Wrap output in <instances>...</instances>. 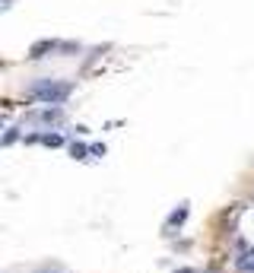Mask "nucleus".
Instances as JSON below:
<instances>
[{
	"label": "nucleus",
	"instance_id": "obj_1",
	"mask_svg": "<svg viewBox=\"0 0 254 273\" xmlns=\"http://www.w3.org/2000/svg\"><path fill=\"white\" fill-rule=\"evenodd\" d=\"M70 92H74L70 83H51V80H45V83H35V86L29 89V96L45 102V105H60V102L70 99Z\"/></svg>",
	"mask_w": 254,
	"mask_h": 273
},
{
	"label": "nucleus",
	"instance_id": "obj_2",
	"mask_svg": "<svg viewBox=\"0 0 254 273\" xmlns=\"http://www.w3.org/2000/svg\"><path fill=\"white\" fill-rule=\"evenodd\" d=\"M57 48H64V45H57V42H39V45H32V48H29V57H32V61H42V57H48V54L57 51Z\"/></svg>",
	"mask_w": 254,
	"mask_h": 273
},
{
	"label": "nucleus",
	"instance_id": "obj_3",
	"mask_svg": "<svg viewBox=\"0 0 254 273\" xmlns=\"http://www.w3.org/2000/svg\"><path fill=\"white\" fill-rule=\"evenodd\" d=\"M185 219H188V204H181L172 216L165 219V229H175V225H185Z\"/></svg>",
	"mask_w": 254,
	"mask_h": 273
},
{
	"label": "nucleus",
	"instance_id": "obj_4",
	"mask_svg": "<svg viewBox=\"0 0 254 273\" xmlns=\"http://www.w3.org/2000/svg\"><path fill=\"white\" fill-rule=\"evenodd\" d=\"M39 121H45V124H57V121H60V108H45V111H39Z\"/></svg>",
	"mask_w": 254,
	"mask_h": 273
},
{
	"label": "nucleus",
	"instance_id": "obj_5",
	"mask_svg": "<svg viewBox=\"0 0 254 273\" xmlns=\"http://www.w3.org/2000/svg\"><path fill=\"white\" fill-rule=\"evenodd\" d=\"M89 146L86 143H70V156H74V159H89Z\"/></svg>",
	"mask_w": 254,
	"mask_h": 273
},
{
	"label": "nucleus",
	"instance_id": "obj_6",
	"mask_svg": "<svg viewBox=\"0 0 254 273\" xmlns=\"http://www.w3.org/2000/svg\"><path fill=\"white\" fill-rule=\"evenodd\" d=\"M238 270L254 273V251H248V254H241V257H238Z\"/></svg>",
	"mask_w": 254,
	"mask_h": 273
},
{
	"label": "nucleus",
	"instance_id": "obj_7",
	"mask_svg": "<svg viewBox=\"0 0 254 273\" xmlns=\"http://www.w3.org/2000/svg\"><path fill=\"white\" fill-rule=\"evenodd\" d=\"M16 137H19V134H16V130H13V127H10V130H7V134H4V146H10V143H16Z\"/></svg>",
	"mask_w": 254,
	"mask_h": 273
},
{
	"label": "nucleus",
	"instance_id": "obj_8",
	"mask_svg": "<svg viewBox=\"0 0 254 273\" xmlns=\"http://www.w3.org/2000/svg\"><path fill=\"white\" fill-rule=\"evenodd\" d=\"M89 149H92V156H99V159H102V156H105V152H108V149H105V143H92Z\"/></svg>",
	"mask_w": 254,
	"mask_h": 273
}]
</instances>
